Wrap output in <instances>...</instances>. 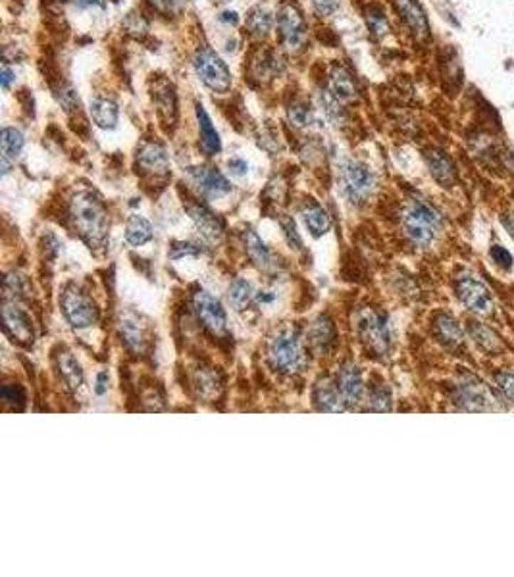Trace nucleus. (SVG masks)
<instances>
[{
    "label": "nucleus",
    "instance_id": "1",
    "mask_svg": "<svg viewBox=\"0 0 514 577\" xmlns=\"http://www.w3.org/2000/svg\"><path fill=\"white\" fill-rule=\"evenodd\" d=\"M70 216L79 237L89 247H100L108 233V212L105 202L91 191H81L72 198Z\"/></svg>",
    "mask_w": 514,
    "mask_h": 577
},
{
    "label": "nucleus",
    "instance_id": "2",
    "mask_svg": "<svg viewBox=\"0 0 514 577\" xmlns=\"http://www.w3.org/2000/svg\"><path fill=\"white\" fill-rule=\"evenodd\" d=\"M403 227L409 239L416 245H430L441 227V218L424 201H412L403 214Z\"/></svg>",
    "mask_w": 514,
    "mask_h": 577
},
{
    "label": "nucleus",
    "instance_id": "3",
    "mask_svg": "<svg viewBox=\"0 0 514 577\" xmlns=\"http://www.w3.org/2000/svg\"><path fill=\"white\" fill-rule=\"evenodd\" d=\"M357 329L360 341L368 346L376 356H387L391 349L389 319L384 312L366 308L358 314Z\"/></svg>",
    "mask_w": 514,
    "mask_h": 577
},
{
    "label": "nucleus",
    "instance_id": "4",
    "mask_svg": "<svg viewBox=\"0 0 514 577\" xmlns=\"http://www.w3.org/2000/svg\"><path fill=\"white\" fill-rule=\"evenodd\" d=\"M268 358L273 370L281 374H295L303 366V346L299 333L295 329H283L272 339L268 346Z\"/></svg>",
    "mask_w": 514,
    "mask_h": 577
},
{
    "label": "nucleus",
    "instance_id": "5",
    "mask_svg": "<svg viewBox=\"0 0 514 577\" xmlns=\"http://www.w3.org/2000/svg\"><path fill=\"white\" fill-rule=\"evenodd\" d=\"M195 72L202 83L214 92H228L231 89V73L226 62L216 54L210 46H201L195 52Z\"/></svg>",
    "mask_w": 514,
    "mask_h": 577
},
{
    "label": "nucleus",
    "instance_id": "6",
    "mask_svg": "<svg viewBox=\"0 0 514 577\" xmlns=\"http://www.w3.org/2000/svg\"><path fill=\"white\" fill-rule=\"evenodd\" d=\"M62 314L68 324L75 329H85L97 324L98 308L91 297H87L81 289L70 285L62 295Z\"/></svg>",
    "mask_w": 514,
    "mask_h": 577
},
{
    "label": "nucleus",
    "instance_id": "7",
    "mask_svg": "<svg viewBox=\"0 0 514 577\" xmlns=\"http://www.w3.org/2000/svg\"><path fill=\"white\" fill-rule=\"evenodd\" d=\"M374 187H376V177L366 164L351 160L341 168V189L347 198L355 204L368 201Z\"/></svg>",
    "mask_w": 514,
    "mask_h": 577
},
{
    "label": "nucleus",
    "instance_id": "8",
    "mask_svg": "<svg viewBox=\"0 0 514 577\" xmlns=\"http://www.w3.org/2000/svg\"><path fill=\"white\" fill-rule=\"evenodd\" d=\"M458 402L462 408L472 410V412H495L501 410L497 396L488 385L478 381L474 377H468L458 385Z\"/></svg>",
    "mask_w": 514,
    "mask_h": 577
},
{
    "label": "nucleus",
    "instance_id": "9",
    "mask_svg": "<svg viewBox=\"0 0 514 577\" xmlns=\"http://www.w3.org/2000/svg\"><path fill=\"white\" fill-rule=\"evenodd\" d=\"M193 306H195L196 318L201 319V324L214 335H224L228 333V316L224 306L220 305V300L214 299L210 292L199 291L193 297Z\"/></svg>",
    "mask_w": 514,
    "mask_h": 577
},
{
    "label": "nucleus",
    "instance_id": "10",
    "mask_svg": "<svg viewBox=\"0 0 514 577\" xmlns=\"http://www.w3.org/2000/svg\"><path fill=\"white\" fill-rule=\"evenodd\" d=\"M278 29H280V37L283 41V45L289 51H299L300 46L305 45V18L300 16L299 8L291 4V2L281 4V8L278 10Z\"/></svg>",
    "mask_w": 514,
    "mask_h": 577
},
{
    "label": "nucleus",
    "instance_id": "11",
    "mask_svg": "<svg viewBox=\"0 0 514 577\" xmlns=\"http://www.w3.org/2000/svg\"><path fill=\"white\" fill-rule=\"evenodd\" d=\"M456 297L466 308L478 314H488L493 308V297L489 289L472 275H464L456 281Z\"/></svg>",
    "mask_w": 514,
    "mask_h": 577
},
{
    "label": "nucleus",
    "instance_id": "12",
    "mask_svg": "<svg viewBox=\"0 0 514 577\" xmlns=\"http://www.w3.org/2000/svg\"><path fill=\"white\" fill-rule=\"evenodd\" d=\"M2 324L8 335L20 344H31L35 339L33 324L26 312L16 305L4 302L2 305Z\"/></svg>",
    "mask_w": 514,
    "mask_h": 577
},
{
    "label": "nucleus",
    "instance_id": "13",
    "mask_svg": "<svg viewBox=\"0 0 514 577\" xmlns=\"http://www.w3.org/2000/svg\"><path fill=\"white\" fill-rule=\"evenodd\" d=\"M337 387L341 393V398L345 402V408L352 410L357 408L358 404L362 402L364 396V381H362V374L358 370L357 366H345L343 370L339 371L337 376Z\"/></svg>",
    "mask_w": 514,
    "mask_h": 577
},
{
    "label": "nucleus",
    "instance_id": "14",
    "mask_svg": "<svg viewBox=\"0 0 514 577\" xmlns=\"http://www.w3.org/2000/svg\"><path fill=\"white\" fill-rule=\"evenodd\" d=\"M393 6L418 41L430 37V23L418 0H393Z\"/></svg>",
    "mask_w": 514,
    "mask_h": 577
},
{
    "label": "nucleus",
    "instance_id": "15",
    "mask_svg": "<svg viewBox=\"0 0 514 577\" xmlns=\"http://www.w3.org/2000/svg\"><path fill=\"white\" fill-rule=\"evenodd\" d=\"M189 177L196 187L201 189L202 195L210 196V198H220L231 191L228 179L212 168H191Z\"/></svg>",
    "mask_w": 514,
    "mask_h": 577
},
{
    "label": "nucleus",
    "instance_id": "16",
    "mask_svg": "<svg viewBox=\"0 0 514 577\" xmlns=\"http://www.w3.org/2000/svg\"><path fill=\"white\" fill-rule=\"evenodd\" d=\"M189 216L195 221L199 233L202 235V239L216 243L221 239L224 235V223L220 218H216L209 208L202 206V204H191L189 206Z\"/></svg>",
    "mask_w": 514,
    "mask_h": 577
},
{
    "label": "nucleus",
    "instance_id": "17",
    "mask_svg": "<svg viewBox=\"0 0 514 577\" xmlns=\"http://www.w3.org/2000/svg\"><path fill=\"white\" fill-rule=\"evenodd\" d=\"M426 164L430 168L431 177L436 179L441 187H451L455 183V166L449 160V156L441 150L431 149L426 152Z\"/></svg>",
    "mask_w": 514,
    "mask_h": 577
},
{
    "label": "nucleus",
    "instance_id": "18",
    "mask_svg": "<svg viewBox=\"0 0 514 577\" xmlns=\"http://www.w3.org/2000/svg\"><path fill=\"white\" fill-rule=\"evenodd\" d=\"M137 162L149 174H166L169 166L168 154L162 144L158 143L143 144L137 152Z\"/></svg>",
    "mask_w": 514,
    "mask_h": 577
},
{
    "label": "nucleus",
    "instance_id": "19",
    "mask_svg": "<svg viewBox=\"0 0 514 577\" xmlns=\"http://www.w3.org/2000/svg\"><path fill=\"white\" fill-rule=\"evenodd\" d=\"M330 91L339 102H351L357 98V83L343 65H335L330 73Z\"/></svg>",
    "mask_w": 514,
    "mask_h": 577
},
{
    "label": "nucleus",
    "instance_id": "20",
    "mask_svg": "<svg viewBox=\"0 0 514 577\" xmlns=\"http://www.w3.org/2000/svg\"><path fill=\"white\" fill-rule=\"evenodd\" d=\"M314 402L324 412H343V410H347L345 402H343L341 393H339L337 381L333 383L330 379H324L314 387Z\"/></svg>",
    "mask_w": 514,
    "mask_h": 577
},
{
    "label": "nucleus",
    "instance_id": "21",
    "mask_svg": "<svg viewBox=\"0 0 514 577\" xmlns=\"http://www.w3.org/2000/svg\"><path fill=\"white\" fill-rule=\"evenodd\" d=\"M300 218H303V223H305L306 229H308L310 235L316 237V239H318V237H324V235L330 231V227H332V220H330L327 212H325L320 204H316V202H308V204L300 210Z\"/></svg>",
    "mask_w": 514,
    "mask_h": 577
},
{
    "label": "nucleus",
    "instance_id": "22",
    "mask_svg": "<svg viewBox=\"0 0 514 577\" xmlns=\"http://www.w3.org/2000/svg\"><path fill=\"white\" fill-rule=\"evenodd\" d=\"M56 368L60 371V377L64 379L65 385L70 389H79L81 387V383H83V370H81V364L75 360L72 352L62 349L56 354Z\"/></svg>",
    "mask_w": 514,
    "mask_h": 577
},
{
    "label": "nucleus",
    "instance_id": "23",
    "mask_svg": "<svg viewBox=\"0 0 514 577\" xmlns=\"http://www.w3.org/2000/svg\"><path fill=\"white\" fill-rule=\"evenodd\" d=\"M337 341V333H335V325L332 319L325 316H320L310 327V343L318 352H330L333 344Z\"/></svg>",
    "mask_w": 514,
    "mask_h": 577
},
{
    "label": "nucleus",
    "instance_id": "24",
    "mask_svg": "<svg viewBox=\"0 0 514 577\" xmlns=\"http://www.w3.org/2000/svg\"><path fill=\"white\" fill-rule=\"evenodd\" d=\"M120 333H122V341L131 352H143L145 351V339L143 327L139 325V319L133 314H125L120 319Z\"/></svg>",
    "mask_w": 514,
    "mask_h": 577
},
{
    "label": "nucleus",
    "instance_id": "25",
    "mask_svg": "<svg viewBox=\"0 0 514 577\" xmlns=\"http://www.w3.org/2000/svg\"><path fill=\"white\" fill-rule=\"evenodd\" d=\"M196 120H199V131H201V143L204 152L210 156L218 154L221 150V141L218 131L214 129V125L210 122L209 114L202 108L201 104H196Z\"/></svg>",
    "mask_w": 514,
    "mask_h": 577
},
{
    "label": "nucleus",
    "instance_id": "26",
    "mask_svg": "<svg viewBox=\"0 0 514 577\" xmlns=\"http://www.w3.org/2000/svg\"><path fill=\"white\" fill-rule=\"evenodd\" d=\"M23 149V135L14 127L2 129V176L10 171V162L20 156Z\"/></svg>",
    "mask_w": 514,
    "mask_h": 577
},
{
    "label": "nucleus",
    "instance_id": "27",
    "mask_svg": "<svg viewBox=\"0 0 514 577\" xmlns=\"http://www.w3.org/2000/svg\"><path fill=\"white\" fill-rule=\"evenodd\" d=\"M93 122L100 129H114L117 124V106L108 98H95L91 102Z\"/></svg>",
    "mask_w": 514,
    "mask_h": 577
},
{
    "label": "nucleus",
    "instance_id": "28",
    "mask_svg": "<svg viewBox=\"0 0 514 577\" xmlns=\"http://www.w3.org/2000/svg\"><path fill=\"white\" fill-rule=\"evenodd\" d=\"M125 240L131 247H143L152 240V226L141 216H131L125 226Z\"/></svg>",
    "mask_w": 514,
    "mask_h": 577
},
{
    "label": "nucleus",
    "instance_id": "29",
    "mask_svg": "<svg viewBox=\"0 0 514 577\" xmlns=\"http://www.w3.org/2000/svg\"><path fill=\"white\" fill-rule=\"evenodd\" d=\"M254 297H256L254 287L251 281H247V279H235L234 283L229 285L228 300H229V305L234 306L235 312L245 310V308L253 302Z\"/></svg>",
    "mask_w": 514,
    "mask_h": 577
},
{
    "label": "nucleus",
    "instance_id": "30",
    "mask_svg": "<svg viewBox=\"0 0 514 577\" xmlns=\"http://www.w3.org/2000/svg\"><path fill=\"white\" fill-rule=\"evenodd\" d=\"M245 247H247L248 258L253 260L256 266L261 270H268L272 268V253L268 250V247L262 243V239L254 231H247L245 233Z\"/></svg>",
    "mask_w": 514,
    "mask_h": 577
},
{
    "label": "nucleus",
    "instance_id": "31",
    "mask_svg": "<svg viewBox=\"0 0 514 577\" xmlns=\"http://www.w3.org/2000/svg\"><path fill=\"white\" fill-rule=\"evenodd\" d=\"M436 333L437 337L441 339L443 343L449 344V346H456L462 343V329L461 325L456 324L455 319L451 316H437L436 318Z\"/></svg>",
    "mask_w": 514,
    "mask_h": 577
},
{
    "label": "nucleus",
    "instance_id": "32",
    "mask_svg": "<svg viewBox=\"0 0 514 577\" xmlns=\"http://www.w3.org/2000/svg\"><path fill=\"white\" fill-rule=\"evenodd\" d=\"M245 23H247V29L251 35H254V37H264L272 29V16L264 8L256 6L248 12Z\"/></svg>",
    "mask_w": 514,
    "mask_h": 577
},
{
    "label": "nucleus",
    "instance_id": "33",
    "mask_svg": "<svg viewBox=\"0 0 514 577\" xmlns=\"http://www.w3.org/2000/svg\"><path fill=\"white\" fill-rule=\"evenodd\" d=\"M366 23H368V29L376 39L384 37L389 31V21H387L385 12L379 6H370L366 10Z\"/></svg>",
    "mask_w": 514,
    "mask_h": 577
},
{
    "label": "nucleus",
    "instance_id": "34",
    "mask_svg": "<svg viewBox=\"0 0 514 577\" xmlns=\"http://www.w3.org/2000/svg\"><path fill=\"white\" fill-rule=\"evenodd\" d=\"M287 116H289V122L295 127H310L313 124H316V117H314L313 110L303 102L291 104L289 110H287Z\"/></svg>",
    "mask_w": 514,
    "mask_h": 577
},
{
    "label": "nucleus",
    "instance_id": "35",
    "mask_svg": "<svg viewBox=\"0 0 514 577\" xmlns=\"http://www.w3.org/2000/svg\"><path fill=\"white\" fill-rule=\"evenodd\" d=\"M470 335H472V339H474L476 343L482 346L483 351L488 352H493L499 344H497V337H495L493 333L488 329V327H483V325L480 324H472L470 325Z\"/></svg>",
    "mask_w": 514,
    "mask_h": 577
},
{
    "label": "nucleus",
    "instance_id": "36",
    "mask_svg": "<svg viewBox=\"0 0 514 577\" xmlns=\"http://www.w3.org/2000/svg\"><path fill=\"white\" fill-rule=\"evenodd\" d=\"M320 104H322V110L325 112V116L330 117L332 122L339 124L343 120V108L332 92H320Z\"/></svg>",
    "mask_w": 514,
    "mask_h": 577
},
{
    "label": "nucleus",
    "instance_id": "37",
    "mask_svg": "<svg viewBox=\"0 0 514 577\" xmlns=\"http://www.w3.org/2000/svg\"><path fill=\"white\" fill-rule=\"evenodd\" d=\"M280 226H281V231H283V237H285V240L289 243V247L295 248V250H300V248H303V240H300L299 231H297V226H295L293 218L283 216V218L280 220Z\"/></svg>",
    "mask_w": 514,
    "mask_h": 577
},
{
    "label": "nucleus",
    "instance_id": "38",
    "mask_svg": "<svg viewBox=\"0 0 514 577\" xmlns=\"http://www.w3.org/2000/svg\"><path fill=\"white\" fill-rule=\"evenodd\" d=\"M195 383L199 393L204 396L214 395L216 387H218V379H216V376L212 371H199L195 377Z\"/></svg>",
    "mask_w": 514,
    "mask_h": 577
},
{
    "label": "nucleus",
    "instance_id": "39",
    "mask_svg": "<svg viewBox=\"0 0 514 577\" xmlns=\"http://www.w3.org/2000/svg\"><path fill=\"white\" fill-rule=\"evenodd\" d=\"M370 410H374V412H389V410H391L389 391H387V389L372 391Z\"/></svg>",
    "mask_w": 514,
    "mask_h": 577
},
{
    "label": "nucleus",
    "instance_id": "40",
    "mask_svg": "<svg viewBox=\"0 0 514 577\" xmlns=\"http://www.w3.org/2000/svg\"><path fill=\"white\" fill-rule=\"evenodd\" d=\"M56 98H58V102L64 106L65 110L79 108V98L78 95L73 92L72 87H60L58 91H56Z\"/></svg>",
    "mask_w": 514,
    "mask_h": 577
},
{
    "label": "nucleus",
    "instance_id": "41",
    "mask_svg": "<svg viewBox=\"0 0 514 577\" xmlns=\"http://www.w3.org/2000/svg\"><path fill=\"white\" fill-rule=\"evenodd\" d=\"M0 396H2V402H4V404H16V402H23V393H21L20 387H16V385H10V383H4V385H2Z\"/></svg>",
    "mask_w": 514,
    "mask_h": 577
},
{
    "label": "nucleus",
    "instance_id": "42",
    "mask_svg": "<svg viewBox=\"0 0 514 577\" xmlns=\"http://www.w3.org/2000/svg\"><path fill=\"white\" fill-rule=\"evenodd\" d=\"M491 258H493L503 270H510V268H513L514 260L505 247H499V245L491 247Z\"/></svg>",
    "mask_w": 514,
    "mask_h": 577
},
{
    "label": "nucleus",
    "instance_id": "43",
    "mask_svg": "<svg viewBox=\"0 0 514 577\" xmlns=\"http://www.w3.org/2000/svg\"><path fill=\"white\" fill-rule=\"evenodd\" d=\"M199 254V248H195L189 243H174L172 248H169V258L179 260L183 256H196Z\"/></svg>",
    "mask_w": 514,
    "mask_h": 577
},
{
    "label": "nucleus",
    "instance_id": "44",
    "mask_svg": "<svg viewBox=\"0 0 514 577\" xmlns=\"http://www.w3.org/2000/svg\"><path fill=\"white\" fill-rule=\"evenodd\" d=\"M497 383H499V389L503 391V395L507 396L508 401L514 402V374H499Z\"/></svg>",
    "mask_w": 514,
    "mask_h": 577
},
{
    "label": "nucleus",
    "instance_id": "45",
    "mask_svg": "<svg viewBox=\"0 0 514 577\" xmlns=\"http://www.w3.org/2000/svg\"><path fill=\"white\" fill-rule=\"evenodd\" d=\"M310 2H313L314 10H316L322 18L332 16V14L339 8V0H310Z\"/></svg>",
    "mask_w": 514,
    "mask_h": 577
},
{
    "label": "nucleus",
    "instance_id": "46",
    "mask_svg": "<svg viewBox=\"0 0 514 577\" xmlns=\"http://www.w3.org/2000/svg\"><path fill=\"white\" fill-rule=\"evenodd\" d=\"M149 2L152 8H157L158 12L162 14H174L183 4V0H149Z\"/></svg>",
    "mask_w": 514,
    "mask_h": 577
},
{
    "label": "nucleus",
    "instance_id": "47",
    "mask_svg": "<svg viewBox=\"0 0 514 577\" xmlns=\"http://www.w3.org/2000/svg\"><path fill=\"white\" fill-rule=\"evenodd\" d=\"M228 168H229V171H231V176H237V177H243L248 171L247 162L241 160V158H234V160H229Z\"/></svg>",
    "mask_w": 514,
    "mask_h": 577
},
{
    "label": "nucleus",
    "instance_id": "48",
    "mask_svg": "<svg viewBox=\"0 0 514 577\" xmlns=\"http://www.w3.org/2000/svg\"><path fill=\"white\" fill-rule=\"evenodd\" d=\"M108 381H110L108 371H100L97 376V381H95V393H97L98 396H103L106 391H108Z\"/></svg>",
    "mask_w": 514,
    "mask_h": 577
},
{
    "label": "nucleus",
    "instance_id": "49",
    "mask_svg": "<svg viewBox=\"0 0 514 577\" xmlns=\"http://www.w3.org/2000/svg\"><path fill=\"white\" fill-rule=\"evenodd\" d=\"M79 8H105L106 0H73Z\"/></svg>",
    "mask_w": 514,
    "mask_h": 577
},
{
    "label": "nucleus",
    "instance_id": "50",
    "mask_svg": "<svg viewBox=\"0 0 514 577\" xmlns=\"http://www.w3.org/2000/svg\"><path fill=\"white\" fill-rule=\"evenodd\" d=\"M12 79H14V72L10 70V68H8V65H4V68H2V73H0V83H2V87L8 89L10 83H12Z\"/></svg>",
    "mask_w": 514,
    "mask_h": 577
},
{
    "label": "nucleus",
    "instance_id": "51",
    "mask_svg": "<svg viewBox=\"0 0 514 577\" xmlns=\"http://www.w3.org/2000/svg\"><path fill=\"white\" fill-rule=\"evenodd\" d=\"M218 20L221 21V23H237L239 21V16H237V12H221L220 16H218Z\"/></svg>",
    "mask_w": 514,
    "mask_h": 577
},
{
    "label": "nucleus",
    "instance_id": "52",
    "mask_svg": "<svg viewBox=\"0 0 514 577\" xmlns=\"http://www.w3.org/2000/svg\"><path fill=\"white\" fill-rule=\"evenodd\" d=\"M501 220H503V223H505V227H507V229H508V233H510V237H513V239H514V218H513V220H510L508 216H503Z\"/></svg>",
    "mask_w": 514,
    "mask_h": 577
}]
</instances>
